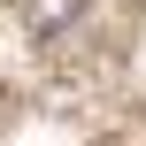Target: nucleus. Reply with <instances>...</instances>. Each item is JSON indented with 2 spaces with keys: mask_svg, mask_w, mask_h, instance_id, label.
<instances>
[{
  "mask_svg": "<svg viewBox=\"0 0 146 146\" xmlns=\"http://www.w3.org/2000/svg\"><path fill=\"white\" fill-rule=\"evenodd\" d=\"M31 23H38V38L46 31H69L77 23V0H31Z\"/></svg>",
  "mask_w": 146,
  "mask_h": 146,
  "instance_id": "1",
  "label": "nucleus"
}]
</instances>
